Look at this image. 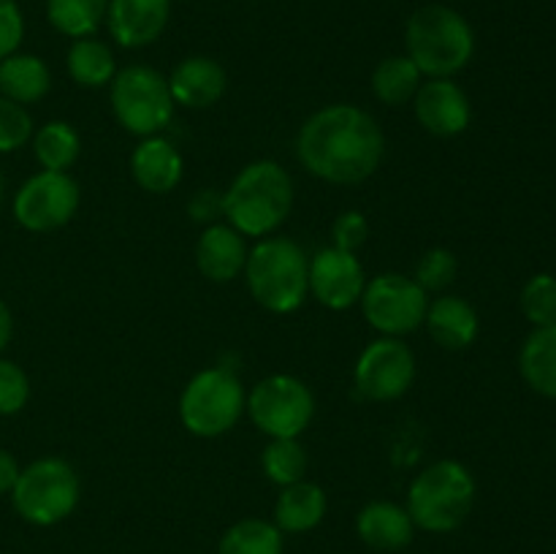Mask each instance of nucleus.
Masks as SVG:
<instances>
[{
  "label": "nucleus",
  "instance_id": "nucleus-1",
  "mask_svg": "<svg viewBox=\"0 0 556 554\" xmlns=\"http://www.w3.org/2000/svg\"><path fill=\"white\" fill-rule=\"evenodd\" d=\"M386 134L378 119L356 103H329L302 123L296 161L329 185H362L380 168Z\"/></svg>",
  "mask_w": 556,
  "mask_h": 554
},
{
  "label": "nucleus",
  "instance_id": "nucleus-2",
  "mask_svg": "<svg viewBox=\"0 0 556 554\" xmlns=\"http://www.w3.org/2000/svg\"><path fill=\"white\" fill-rule=\"evenodd\" d=\"M293 179L286 166L261 158L239 168L237 177L223 190V221L242 237H271L293 210Z\"/></svg>",
  "mask_w": 556,
  "mask_h": 554
},
{
  "label": "nucleus",
  "instance_id": "nucleus-3",
  "mask_svg": "<svg viewBox=\"0 0 556 554\" xmlns=\"http://www.w3.org/2000/svg\"><path fill=\"white\" fill-rule=\"evenodd\" d=\"M405 54L418 65L424 79H454L476 54V33L451 5H421L407 20Z\"/></svg>",
  "mask_w": 556,
  "mask_h": 554
},
{
  "label": "nucleus",
  "instance_id": "nucleus-4",
  "mask_svg": "<svg viewBox=\"0 0 556 554\" xmlns=\"http://www.w3.org/2000/svg\"><path fill=\"white\" fill-rule=\"evenodd\" d=\"M255 304L275 315H291L309 297V255L296 239H255L242 272Z\"/></svg>",
  "mask_w": 556,
  "mask_h": 554
},
{
  "label": "nucleus",
  "instance_id": "nucleus-5",
  "mask_svg": "<svg viewBox=\"0 0 556 554\" xmlns=\"http://www.w3.org/2000/svg\"><path fill=\"white\" fill-rule=\"evenodd\" d=\"M476 476L459 459H438L407 487V514L416 530L445 536L459 530L476 505Z\"/></svg>",
  "mask_w": 556,
  "mask_h": 554
},
{
  "label": "nucleus",
  "instance_id": "nucleus-6",
  "mask_svg": "<svg viewBox=\"0 0 556 554\" xmlns=\"http://www.w3.org/2000/svg\"><path fill=\"white\" fill-rule=\"evenodd\" d=\"M9 498L22 521L33 527H54L79 505V473L63 456H41L22 467Z\"/></svg>",
  "mask_w": 556,
  "mask_h": 554
},
{
  "label": "nucleus",
  "instance_id": "nucleus-7",
  "mask_svg": "<svg viewBox=\"0 0 556 554\" xmlns=\"http://www.w3.org/2000/svg\"><path fill=\"white\" fill-rule=\"evenodd\" d=\"M248 391L228 367H206L185 383L179 394V421L195 438H223L244 416Z\"/></svg>",
  "mask_w": 556,
  "mask_h": 554
},
{
  "label": "nucleus",
  "instance_id": "nucleus-8",
  "mask_svg": "<svg viewBox=\"0 0 556 554\" xmlns=\"http://www.w3.org/2000/svg\"><path fill=\"white\" fill-rule=\"evenodd\" d=\"M109 103L119 128L139 139L163 134L177 109L166 76L141 63L117 68L109 85Z\"/></svg>",
  "mask_w": 556,
  "mask_h": 554
},
{
  "label": "nucleus",
  "instance_id": "nucleus-9",
  "mask_svg": "<svg viewBox=\"0 0 556 554\" xmlns=\"http://www.w3.org/2000/svg\"><path fill=\"white\" fill-rule=\"evenodd\" d=\"M244 413L269 440L302 438L315 418V394L296 375H266L248 394Z\"/></svg>",
  "mask_w": 556,
  "mask_h": 554
},
{
  "label": "nucleus",
  "instance_id": "nucleus-10",
  "mask_svg": "<svg viewBox=\"0 0 556 554\" xmlns=\"http://www.w3.org/2000/svg\"><path fill=\"white\" fill-rule=\"evenodd\" d=\"M358 304H362L364 320L380 337H405L424 326L429 293L402 272H383V275L369 277Z\"/></svg>",
  "mask_w": 556,
  "mask_h": 554
},
{
  "label": "nucleus",
  "instance_id": "nucleus-11",
  "mask_svg": "<svg viewBox=\"0 0 556 554\" xmlns=\"http://www.w3.org/2000/svg\"><path fill=\"white\" fill-rule=\"evenodd\" d=\"M81 204V188L68 172H36L16 188L11 215L30 234L60 231L74 221Z\"/></svg>",
  "mask_w": 556,
  "mask_h": 554
},
{
  "label": "nucleus",
  "instance_id": "nucleus-12",
  "mask_svg": "<svg viewBox=\"0 0 556 554\" xmlns=\"http://www.w3.org/2000/svg\"><path fill=\"white\" fill-rule=\"evenodd\" d=\"M416 380V353L402 337H378L369 342L353 367V386L364 400L394 402Z\"/></svg>",
  "mask_w": 556,
  "mask_h": 554
},
{
  "label": "nucleus",
  "instance_id": "nucleus-13",
  "mask_svg": "<svg viewBox=\"0 0 556 554\" xmlns=\"http://www.w3.org/2000/svg\"><path fill=\"white\" fill-rule=\"evenodd\" d=\"M367 280L369 277L364 272L362 259L356 253L334 248V244L318 250L309 259V293L326 310L342 313V310L356 307Z\"/></svg>",
  "mask_w": 556,
  "mask_h": 554
},
{
  "label": "nucleus",
  "instance_id": "nucleus-14",
  "mask_svg": "<svg viewBox=\"0 0 556 554\" xmlns=\"http://www.w3.org/2000/svg\"><path fill=\"white\" fill-rule=\"evenodd\" d=\"M413 112L427 134L454 139L472 123L470 96L454 79H427L413 98Z\"/></svg>",
  "mask_w": 556,
  "mask_h": 554
},
{
  "label": "nucleus",
  "instance_id": "nucleus-15",
  "mask_svg": "<svg viewBox=\"0 0 556 554\" xmlns=\"http://www.w3.org/2000/svg\"><path fill=\"white\" fill-rule=\"evenodd\" d=\"M172 0H109L106 27L123 49H144L166 33Z\"/></svg>",
  "mask_w": 556,
  "mask_h": 554
},
{
  "label": "nucleus",
  "instance_id": "nucleus-16",
  "mask_svg": "<svg viewBox=\"0 0 556 554\" xmlns=\"http://www.w3.org/2000/svg\"><path fill=\"white\" fill-rule=\"evenodd\" d=\"M130 174L141 190L152 196H166L182 182L185 158L179 147L163 134L144 136L130 152Z\"/></svg>",
  "mask_w": 556,
  "mask_h": 554
},
{
  "label": "nucleus",
  "instance_id": "nucleus-17",
  "mask_svg": "<svg viewBox=\"0 0 556 554\" xmlns=\"http://www.w3.org/2000/svg\"><path fill=\"white\" fill-rule=\"evenodd\" d=\"M166 79L174 103L182 109L215 106L228 90L226 68L206 54H190L179 60Z\"/></svg>",
  "mask_w": 556,
  "mask_h": 554
},
{
  "label": "nucleus",
  "instance_id": "nucleus-18",
  "mask_svg": "<svg viewBox=\"0 0 556 554\" xmlns=\"http://www.w3.org/2000/svg\"><path fill=\"white\" fill-rule=\"evenodd\" d=\"M248 237L231 228L228 223H210L199 234L195 242V266L210 282L237 280L248 264Z\"/></svg>",
  "mask_w": 556,
  "mask_h": 554
},
{
  "label": "nucleus",
  "instance_id": "nucleus-19",
  "mask_svg": "<svg viewBox=\"0 0 556 554\" xmlns=\"http://www.w3.org/2000/svg\"><path fill=\"white\" fill-rule=\"evenodd\" d=\"M356 536L375 552H402L413 543L416 525L405 505L372 500L356 514Z\"/></svg>",
  "mask_w": 556,
  "mask_h": 554
},
{
  "label": "nucleus",
  "instance_id": "nucleus-20",
  "mask_svg": "<svg viewBox=\"0 0 556 554\" xmlns=\"http://www.w3.org/2000/svg\"><path fill=\"white\" fill-rule=\"evenodd\" d=\"M429 337L438 342L445 351H465L478 340V310L467 302L465 297L456 293H440L432 299L427 307V318H424Z\"/></svg>",
  "mask_w": 556,
  "mask_h": 554
},
{
  "label": "nucleus",
  "instance_id": "nucleus-21",
  "mask_svg": "<svg viewBox=\"0 0 556 554\" xmlns=\"http://www.w3.org/2000/svg\"><path fill=\"white\" fill-rule=\"evenodd\" d=\"M326 511H329V500H326L324 487L302 478L280 489L271 521L282 536H302V532H313L326 519Z\"/></svg>",
  "mask_w": 556,
  "mask_h": 554
},
{
  "label": "nucleus",
  "instance_id": "nucleus-22",
  "mask_svg": "<svg viewBox=\"0 0 556 554\" xmlns=\"http://www.w3.org/2000/svg\"><path fill=\"white\" fill-rule=\"evenodd\" d=\"M52 90V71L47 60L30 52H14L0 60V96L30 106L47 98Z\"/></svg>",
  "mask_w": 556,
  "mask_h": 554
},
{
  "label": "nucleus",
  "instance_id": "nucleus-23",
  "mask_svg": "<svg viewBox=\"0 0 556 554\" xmlns=\"http://www.w3.org/2000/svg\"><path fill=\"white\" fill-rule=\"evenodd\" d=\"M519 373L532 391L556 400V324L527 335L519 351Z\"/></svg>",
  "mask_w": 556,
  "mask_h": 554
},
{
  "label": "nucleus",
  "instance_id": "nucleus-24",
  "mask_svg": "<svg viewBox=\"0 0 556 554\" xmlns=\"http://www.w3.org/2000/svg\"><path fill=\"white\" fill-rule=\"evenodd\" d=\"M65 71L79 87L101 90V87L112 85L114 74H117V58L101 38H76L65 54Z\"/></svg>",
  "mask_w": 556,
  "mask_h": 554
},
{
  "label": "nucleus",
  "instance_id": "nucleus-25",
  "mask_svg": "<svg viewBox=\"0 0 556 554\" xmlns=\"http://www.w3.org/2000/svg\"><path fill=\"white\" fill-rule=\"evenodd\" d=\"M30 147L43 172H68L81 155V136L65 119H49L33 130Z\"/></svg>",
  "mask_w": 556,
  "mask_h": 554
},
{
  "label": "nucleus",
  "instance_id": "nucleus-26",
  "mask_svg": "<svg viewBox=\"0 0 556 554\" xmlns=\"http://www.w3.org/2000/svg\"><path fill=\"white\" fill-rule=\"evenodd\" d=\"M424 85V74L407 54H389L372 71V92L380 103L400 109L413 103L418 87Z\"/></svg>",
  "mask_w": 556,
  "mask_h": 554
},
{
  "label": "nucleus",
  "instance_id": "nucleus-27",
  "mask_svg": "<svg viewBox=\"0 0 556 554\" xmlns=\"http://www.w3.org/2000/svg\"><path fill=\"white\" fill-rule=\"evenodd\" d=\"M109 0H47V20L60 36L90 38L106 22Z\"/></svg>",
  "mask_w": 556,
  "mask_h": 554
},
{
  "label": "nucleus",
  "instance_id": "nucleus-28",
  "mask_svg": "<svg viewBox=\"0 0 556 554\" xmlns=\"http://www.w3.org/2000/svg\"><path fill=\"white\" fill-rule=\"evenodd\" d=\"M282 532L269 519H239L228 527L217 543V554H282Z\"/></svg>",
  "mask_w": 556,
  "mask_h": 554
},
{
  "label": "nucleus",
  "instance_id": "nucleus-29",
  "mask_svg": "<svg viewBox=\"0 0 556 554\" xmlns=\"http://www.w3.org/2000/svg\"><path fill=\"white\" fill-rule=\"evenodd\" d=\"M261 470L280 489L302 481L307 473V451L299 438H271L261 451Z\"/></svg>",
  "mask_w": 556,
  "mask_h": 554
},
{
  "label": "nucleus",
  "instance_id": "nucleus-30",
  "mask_svg": "<svg viewBox=\"0 0 556 554\" xmlns=\"http://www.w3.org/2000/svg\"><path fill=\"white\" fill-rule=\"evenodd\" d=\"M521 313L535 329L556 324V277L548 272L532 275L521 288Z\"/></svg>",
  "mask_w": 556,
  "mask_h": 554
},
{
  "label": "nucleus",
  "instance_id": "nucleus-31",
  "mask_svg": "<svg viewBox=\"0 0 556 554\" xmlns=\"http://www.w3.org/2000/svg\"><path fill=\"white\" fill-rule=\"evenodd\" d=\"M456 272H459V261H456V255L451 253L448 248H429L427 253L418 259L413 280H416L427 293H443L445 288L456 280Z\"/></svg>",
  "mask_w": 556,
  "mask_h": 554
},
{
  "label": "nucleus",
  "instance_id": "nucleus-32",
  "mask_svg": "<svg viewBox=\"0 0 556 554\" xmlns=\"http://www.w3.org/2000/svg\"><path fill=\"white\" fill-rule=\"evenodd\" d=\"M33 130L36 125H33L27 106L0 96V155H11L30 144Z\"/></svg>",
  "mask_w": 556,
  "mask_h": 554
},
{
  "label": "nucleus",
  "instance_id": "nucleus-33",
  "mask_svg": "<svg viewBox=\"0 0 556 554\" xmlns=\"http://www.w3.org/2000/svg\"><path fill=\"white\" fill-rule=\"evenodd\" d=\"M30 402V378L11 358L0 356V418L16 416Z\"/></svg>",
  "mask_w": 556,
  "mask_h": 554
},
{
  "label": "nucleus",
  "instance_id": "nucleus-34",
  "mask_svg": "<svg viewBox=\"0 0 556 554\" xmlns=\"http://www.w3.org/2000/svg\"><path fill=\"white\" fill-rule=\"evenodd\" d=\"M367 237L369 223L358 210L342 212L331 223V244L340 250H348V253H358V248H364Z\"/></svg>",
  "mask_w": 556,
  "mask_h": 554
},
{
  "label": "nucleus",
  "instance_id": "nucleus-35",
  "mask_svg": "<svg viewBox=\"0 0 556 554\" xmlns=\"http://www.w3.org/2000/svg\"><path fill=\"white\" fill-rule=\"evenodd\" d=\"M25 41V14L16 0H0V60L20 52Z\"/></svg>",
  "mask_w": 556,
  "mask_h": 554
},
{
  "label": "nucleus",
  "instance_id": "nucleus-36",
  "mask_svg": "<svg viewBox=\"0 0 556 554\" xmlns=\"http://www.w3.org/2000/svg\"><path fill=\"white\" fill-rule=\"evenodd\" d=\"M188 212L193 221L210 226V223H215V217H223V193L215 196L212 190L201 188L199 193L188 201Z\"/></svg>",
  "mask_w": 556,
  "mask_h": 554
},
{
  "label": "nucleus",
  "instance_id": "nucleus-37",
  "mask_svg": "<svg viewBox=\"0 0 556 554\" xmlns=\"http://www.w3.org/2000/svg\"><path fill=\"white\" fill-rule=\"evenodd\" d=\"M20 470L22 465L16 462V456L9 449H0V498L11 494L16 478H20Z\"/></svg>",
  "mask_w": 556,
  "mask_h": 554
},
{
  "label": "nucleus",
  "instance_id": "nucleus-38",
  "mask_svg": "<svg viewBox=\"0 0 556 554\" xmlns=\"http://www.w3.org/2000/svg\"><path fill=\"white\" fill-rule=\"evenodd\" d=\"M11 337H14V315H11V307L5 304V299H0V356L9 348Z\"/></svg>",
  "mask_w": 556,
  "mask_h": 554
},
{
  "label": "nucleus",
  "instance_id": "nucleus-39",
  "mask_svg": "<svg viewBox=\"0 0 556 554\" xmlns=\"http://www.w3.org/2000/svg\"><path fill=\"white\" fill-rule=\"evenodd\" d=\"M3 196H5V177L3 172H0V204H3Z\"/></svg>",
  "mask_w": 556,
  "mask_h": 554
}]
</instances>
